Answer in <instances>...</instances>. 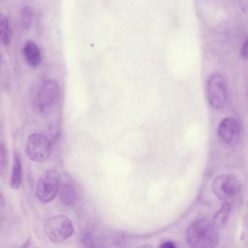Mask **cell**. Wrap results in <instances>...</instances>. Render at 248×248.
<instances>
[{
  "label": "cell",
  "instance_id": "2",
  "mask_svg": "<svg viewBox=\"0 0 248 248\" xmlns=\"http://www.w3.org/2000/svg\"><path fill=\"white\" fill-rule=\"evenodd\" d=\"M44 231L49 240L61 243L70 237L74 228L71 220L66 215L58 214L47 218L44 224Z\"/></svg>",
  "mask_w": 248,
  "mask_h": 248
},
{
  "label": "cell",
  "instance_id": "23",
  "mask_svg": "<svg viewBox=\"0 0 248 248\" xmlns=\"http://www.w3.org/2000/svg\"><path fill=\"white\" fill-rule=\"evenodd\" d=\"M2 62V56L1 53L0 52V68Z\"/></svg>",
  "mask_w": 248,
  "mask_h": 248
},
{
  "label": "cell",
  "instance_id": "4",
  "mask_svg": "<svg viewBox=\"0 0 248 248\" xmlns=\"http://www.w3.org/2000/svg\"><path fill=\"white\" fill-rule=\"evenodd\" d=\"M52 150L51 141L45 135L34 133L28 137L25 153L31 160L38 163L45 161L50 156Z\"/></svg>",
  "mask_w": 248,
  "mask_h": 248
},
{
  "label": "cell",
  "instance_id": "9",
  "mask_svg": "<svg viewBox=\"0 0 248 248\" xmlns=\"http://www.w3.org/2000/svg\"><path fill=\"white\" fill-rule=\"evenodd\" d=\"M22 54L28 64L33 68L38 66L41 61V53L38 45L32 40H27L23 45Z\"/></svg>",
  "mask_w": 248,
  "mask_h": 248
},
{
  "label": "cell",
  "instance_id": "10",
  "mask_svg": "<svg viewBox=\"0 0 248 248\" xmlns=\"http://www.w3.org/2000/svg\"><path fill=\"white\" fill-rule=\"evenodd\" d=\"M22 181V164L20 156L15 152L14 154L13 165L10 179L11 187L14 189H18Z\"/></svg>",
  "mask_w": 248,
  "mask_h": 248
},
{
  "label": "cell",
  "instance_id": "19",
  "mask_svg": "<svg viewBox=\"0 0 248 248\" xmlns=\"http://www.w3.org/2000/svg\"><path fill=\"white\" fill-rule=\"evenodd\" d=\"M247 40L246 39L243 42L241 49V55L244 59H247Z\"/></svg>",
  "mask_w": 248,
  "mask_h": 248
},
{
  "label": "cell",
  "instance_id": "13",
  "mask_svg": "<svg viewBox=\"0 0 248 248\" xmlns=\"http://www.w3.org/2000/svg\"><path fill=\"white\" fill-rule=\"evenodd\" d=\"M11 39V31L7 17L0 13V41L5 46H8Z\"/></svg>",
  "mask_w": 248,
  "mask_h": 248
},
{
  "label": "cell",
  "instance_id": "1",
  "mask_svg": "<svg viewBox=\"0 0 248 248\" xmlns=\"http://www.w3.org/2000/svg\"><path fill=\"white\" fill-rule=\"evenodd\" d=\"M186 236L191 248H215L217 243V228L206 218L193 221L187 227Z\"/></svg>",
  "mask_w": 248,
  "mask_h": 248
},
{
  "label": "cell",
  "instance_id": "21",
  "mask_svg": "<svg viewBox=\"0 0 248 248\" xmlns=\"http://www.w3.org/2000/svg\"><path fill=\"white\" fill-rule=\"evenodd\" d=\"M5 202L4 198L1 193L0 192V208H2L5 206Z\"/></svg>",
  "mask_w": 248,
  "mask_h": 248
},
{
  "label": "cell",
  "instance_id": "18",
  "mask_svg": "<svg viewBox=\"0 0 248 248\" xmlns=\"http://www.w3.org/2000/svg\"><path fill=\"white\" fill-rule=\"evenodd\" d=\"M158 248H178L171 241H165L161 243Z\"/></svg>",
  "mask_w": 248,
  "mask_h": 248
},
{
  "label": "cell",
  "instance_id": "11",
  "mask_svg": "<svg viewBox=\"0 0 248 248\" xmlns=\"http://www.w3.org/2000/svg\"><path fill=\"white\" fill-rule=\"evenodd\" d=\"M59 197L63 204L67 206L74 205L76 202V194L74 188L68 184L61 186Z\"/></svg>",
  "mask_w": 248,
  "mask_h": 248
},
{
  "label": "cell",
  "instance_id": "17",
  "mask_svg": "<svg viewBox=\"0 0 248 248\" xmlns=\"http://www.w3.org/2000/svg\"><path fill=\"white\" fill-rule=\"evenodd\" d=\"M8 166L7 152L5 146L0 143V175L3 174Z\"/></svg>",
  "mask_w": 248,
  "mask_h": 248
},
{
  "label": "cell",
  "instance_id": "22",
  "mask_svg": "<svg viewBox=\"0 0 248 248\" xmlns=\"http://www.w3.org/2000/svg\"><path fill=\"white\" fill-rule=\"evenodd\" d=\"M137 248H153L148 245H142L138 246Z\"/></svg>",
  "mask_w": 248,
  "mask_h": 248
},
{
  "label": "cell",
  "instance_id": "7",
  "mask_svg": "<svg viewBox=\"0 0 248 248\" xmlns=\"http://www.w3.org/2000/svg\"><path fill=\"white\" fill-rule=\"evenodd\" d=\"M60 96V88L58 84L52 80L44 82L39 89L36 106L42 113H48L58 103Z\"/></svg>",
  "mask_w": 248,
  "mask_h": 248
},
{
  "label": "cell",
  "instance_id": "3",
  "mask_svg": "<svg viewBox=\"0 0 248 248\" xmlns=\"http://www.w3.org/2000/svg\"><path fill=\"white\" fill-rule=\"evenodd\" d=\"M61 177L55 169L46 170L39 178L36 186V195L43 203L51 202L59 193Z\"/></svg>",
  "mask_w": 248,
  "mask_h": 248
},
{
  "label": "cell",
  "instance_id": "15",
  "mask_svg": "<svg viewBox=\"0 0 248 248\" xmlns=\"http://www.w3.org/2000/svg\"><path fill=\"white\" fill-rule=\"evenodd\" d=\"M230 210L228 202L223 203L220 209L215 214L213 223L217 228L223 227L227 223Z\"/></svg>",
  "mask_w": 248,
  "mask_h": 248
},
{
  "label": "cell",
  "instance_id": "12",
  "mask_svg": "<svg viewBox=\"0 0 248 248\" xmlns=\"http://www.w3.org/2000/svg\"><path fill=\"white\" fill-rule=\"evenodd\" d=\"M91 231L84 229L80 232L79 241L81 248H100L99 240Z\"/></svg>",
  "mask_w": 248,
  "mask_h": 248
},
{
  "label": "cell",
  "instance_id": "16",
  "mask_svg": "<svg viewBox=\"0 0 248 248\" xmlns=\"http://www.w3.org/2000/svg\"><path fill=\"white\" fill-rule=\"evenodd\" d=\"M32 12L31 8L28 5L24 6L21 12V22L23 28L29 30L31 26Z\"/></svg>",
  "mask_w": 248,
  "mask_h": 248
},
{
  "label": "cell",
  "instance_id": "20",
  "mask_svg": "<svg viewBox=\"0 0 248 248\" xmlns=\"http://www.w3.org/2000/svg\"><path fill=\"white\" fill-rule=\"evenodd\" d=\"M30 242V239H27L24 243L15 248H29Z\"/></svg>",
  "mask_w": 248,
  "mask_h": 248
},
{
  "label": "cell",
  "instance_id": "5",
  "mask_svg": "<svg viewBox=\"0 0 248 248\" xmlns=\"http://www.w3.org/2000/svg\"><path fill=\"white\" fill-rule=\"evenodd\" d=\"M209 103L214 108H223L227 101V91L223 77L218 73L211 75L207 82Z\"/></svg>",
  "mask_w": 248,
  "mask_h": 248
},
{
  "label": "cell",
  "instance_id": "8",
  "mask_svg": "<svg viewBox=\"0 0 248 248\" xmlns=\"http://www.w3.org/2000/svg\"><path fill=\"white\" fill-rule=\"evenodd\" d=\"M241 133L239 121L233 117L222 119L218 126L217 134L220 140L228 145H234L238 142Z\"/></svg>",
  "mask_w": 248,
  "mask_h": 248
},
{
  "label": "cell",
  "instance_id": "14",
  "mask_svg": "<svg viewBox=\"0 0 248 248\" xmlns=\"http://www.w3.org/2000/svg\"><path fill=\"white\" fill-rule=\"evenodd\" d=\"M122 236L114 234L106 236L99 240L100 248H125Z\"/></svg>",
  "mask_w": 248,
  "mask_h": 248
},
{
  "label": "cell",
  "instance_id": "6",
  "mask_svg": "<svg viewBox=\"0 0 248 248\" xmlns=\"http://www.w3.org/2000/svg\"><path fill=\"white\" fill-rule=\"evenodd\" d=\"M242 186V183L237 176L227 174L217 177L213 182L212 189L218 198L225 200L238 194Z\"/></svg>",
  "mask_w": 248,
  "mask_h": 248
}]
</instances>
